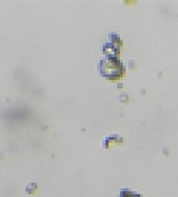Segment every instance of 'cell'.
Instances as JSON below:
<instances>
[{
    "label": "cell",
    "mask_w": 178,
    "mask_h": 197,
    "mask_svg": "<svg viewBox=\"0 0 178 197\" xmlns=\"http://www.w3.org/2000/svg\"><path fill=\"white\" fill-rule=\"evenodd\" d=\"M37 190V185L36 183H30L29 185H27L26 187V192L29 194H33Z\"/></svg>",
    "instance_id": "obj_1"
}]
</instances>
